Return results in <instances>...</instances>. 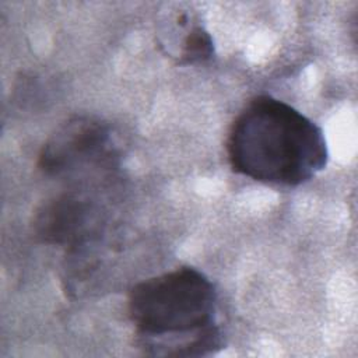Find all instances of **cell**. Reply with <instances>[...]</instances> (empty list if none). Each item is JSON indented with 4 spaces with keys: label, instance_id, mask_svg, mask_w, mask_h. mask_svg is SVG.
Masks as SVG:
<instances>
[{
    "label": "cell",
    "instance_id": "obj_5",
    "mask_svg": "<svg viewBox=\"0 0 358 358\" xmlns=\"http://www.w3.org/2000/svg\"><path fill=\"white\" fill-rule=\"evenodd\" d=\"M180 56L182 63H197L210 59L213 56V41L208 32L200 27L193 28L183 41Z\"/></svg>",
    "mask_w": 358,
    "mask_h": 358
},
{
    "label": "cell",
    "instance_id": "obj_1",
    "mask_svg": "<svg viewBox=\"0 0 358 358\" xmlns=\"http://www.w3.org/2000/svg\"><path fill=\"white\" fill-rule=\"evenodd\" d=\"M227 152L236 173L282 186L310 180L329 158L322 129L270 95L253 98L241 110L231 126Z\"/></svg>",
    "mask_w": 358,
    "mask_h": 358
},
{
    "label": "cell",
    "instance_id": "obj_3",
    "mask_svg": "<svg viewBox=\"0 0 358 358\" xmlns=\"http://www.w3.org/2000/svg\"><path fill=\"white\" fill-rule=\"evenodd\" d=\"M112 154L108 124L94 117H74L46 141L38 165L46 175L59 176L78 166L112 161Z\"/></svg>",
    "mask_w": 358,
    "mask_h": 358
},
{
    "label": "cell",
    "instance_id": "obj_2",
    "mask_svg": "<svg viewBox=\"0 0 358 358\" xmlns=\"http://www.w3.org/2000/svg\"><path fill=\"white\" fill-rule=\"evenodd\" d=\"M129 315L140 345L152 355L199 357L222 348L214 322L217 292L193 267H180L136 284Z\"/></svg>",
    "mask_w": 358,
    "mask_h": 358
},
{
    "label": "cell",
    "instance_id": "obj_4",
    "mask_svg": "<svg viewBox=\"0 0 358 358\" xmlns=\"http://www.w3.org/2000/svg\"><path fill=\"white\" fill-rule=\"evenodd\" d=\"M95 221L90 200L64 193L46 201L35 214L36 235L53 245H74L84 241Z\"/></svg>",
    "mask_w": 358,
    "mask_h": 358
}]
</instances>
